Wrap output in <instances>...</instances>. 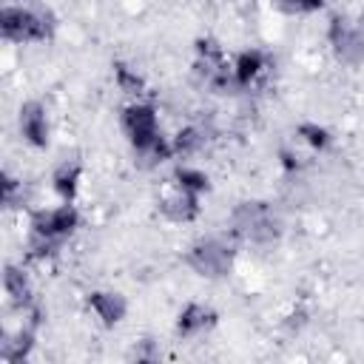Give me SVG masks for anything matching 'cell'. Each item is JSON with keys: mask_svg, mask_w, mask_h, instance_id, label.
Instances as JSON below:
<instances>
[{"mask_svg": "<svg viewBox=\"0 0 364 364\" xmlns=\"http://www.w3.org/2000/svg\"><path fill=\"white\" fill-rule=\"evenodd\" d=\"M199 142H202V136H199L196 128H182V131L176 134V139H173V151H179V154H191V151L199 148Z\"/></svg>", "mask_w": 364, "mask_h": 364, "instance_id": "cell-14", "label": "cell"}, {"mask_svg": "<svg viewBox=\"0 0 364 364\" xmlns=\"http://www.w3.org/2000/svg\"><path fill=\"white\" fill-rule=\"evenodd\" d=\"M88 304L94 307V313L105 321V324H117L125 316V299L119 293H91Z\"/></svg>", "mask_w": 364, "mask_h": 364, "instance_id": "cell-7", "label": "cell"}, {"mask_svg": "<svg viewBox=\"0 0 364 364\" xmlns=\"http://www.w3.org/2000/svg\"><path fill=\"white\" fill-rule=\"evenodd\" d=\"M20 131L34 148L48 145V122H46V108L40 102H26L20 108Z\"/></svg>", "mask_w": 364, "mask_h": 364, "instance_id": "cell-5", "label": "cell"}, {"mask_svg": "<svg viewBox=\"0 0 364 364\" xmlns=\"http://www.w3.org/2000/svg\"><path fill=\"white\" fill-rule=\"evenodd\" d=\"M114 68H117L114 74H117V82H119V88H122V91H128V94H139V91H142V80H139L128 65L117 63Z\"/></svg>", "mask_w": 364, "mask_h": 364, "instance_id": "cell-12", "label": "cell"}, {"mask_svg": "<svg viewBox=\"0 0 364 364\" xmlns=\"http://www.w3.org/2000/svg\"><path fill=\"white\" fill-rule=\"evenodd\" d=\"M299 136H301L310 148H316V151H321V148H327V145H330V134H327L321 125H313V122L299 125Z\"/></svg>", "mask_w": 364, "mask_h": 364, "instance_id": "cell-11", "label": "cell"}, {"mask_svg": "<svg viewBox=\"0 0 364 364\" xmlns=\"http://www.w3.org/2000/svg\"><path fill=\"white\" fill-rule=\"evenodd\" d=\"M321 3H324V0H293V6H296V9H301V11H313V9H321Z\"/></svg>", "mask_w": 364, "mask_h": 364, "instance_id": "cell-15", "label": "cell"}, {"mask_svg": "<svg viewBox=\"0 0 364 364\" xmlns=\"http://www.w3.org/2000/svg\"><path fill=\"white\" fill-rule=\"evenodd\" d=\"M176 182L182 191H191V193L208 191V176L202 171H193V168H176Z\"/></svg>", "mask_w": 364, "mask_h": 364, "instance_id": "cell-10", "label": "cell"}, {"mask_svg": "<svg viewBox=\"0 0 364 364\" xmlns=\"http://www.w3.org/2000/svg\"><path fill=\"white\" fill-rule=\"evenodd\" d=\"M282 165H284L287 171H293V168H299V159H296L293 154H287V151H282Z\"/></svg>", "mask_w": 364, "mask_h": 364, "instance_id": "cell-16", "label": "cell"}, {"mask_svg": "<svg viewBox=\"0 0 364 364\" xmlns=\"http://www.w3.org/2000/svg\"><path fill=\"white\" fill-rule=\"evenodd\" d=\"M213 321H216V313L213 310H208L202 304H188L179 313V318H176V333L179 336H196V333L208 330Z\"/></svg>", "mask_w": 364, "mask_h": 364, "instance_id": "cell-6", "label": "cell"}, {"mask_svg": "<svg viewBox=\"0 0 364 364\" xmlns=\"http://www.w3.org/2000/svg\"><path fill=\"white\" fill-rule=\"evenodd\" d=\"M0 28L9 40H46L48 37L46 17H40L23 6H6L0 14Z\"/></svg>", "mask_w": 364, "mask_h": 364, "instance_id": "cell-2", "label": "cell"}, {"mask_svg": "<svg viewBox=\"0 0 364 364\" xmlns=\"http://www.w3.org/2000/svg\"><path fill=\"white\" fill-rule=\"evenodd\" d=\"M262 65H264V60H262V54H259L256 48H253V51H242V54L236 57V63H233V80H236L239 85H250V82L259 77Z\"/></svg>", "mask_w": 364, "mask_h": 364, "instance_id": "cell-8", "label": "cell"}, {"mask_svg": "<svg viewBox=\"0 0 364 364\" xmlns=\"http://www.w3.org/2000/svg\"><path fill=\"white\" fill-rule=\"evenodd\" d=\"M77 225V210L71 205H60L54 210H40L34 213L31 219V228H34V236L37 239H57V236H65L71 233Z\"/></svg>", "mask_w": 364, "mask_h": 364, "instance_id": "cell-3", "label": "cell"}, {"mask_svg": "<svg viewBox=\"0 0 364 364\" xmlns=\"http://www.w3.org/2000/svg\"><path fill=\"white\" fill-rule=\"evenodd\" d=\"M6 290H9V296H11V299L26 301L28 287H26V279H23V273H20V270H14V267H9V270H6Z\"/></svg>", "mask_w": 364, "mask_h": 364, "instance_id": "cell-13", "label": "cell"}, {"mask_svg": "<svg viewBox=\"0 0 364 364\" xmlns=\"http://www.w3.org/2000/svg\"><path fill=\"white\" fill-rule=\"evenodd\" d=\"M191 264L202 273V276H219L228 270L230 264V253L225 245L219 242H199L193 250H191Z\"/></svg>", "mask_w": 364, "mask_h": 364, "instance_id": "cell-4", "label": "cell"}, {"mask_svg": "<svg viewBox=\"0 0 364 364\" xmlns=\"http://www.w3.org/2000/svg\"><path fill=\"white\" fill-rule=\"evenodd\" d=\"M77 179H80V165H60L57 168V173H54V191L68 202V199H74V193H77Z\"/></svg>", "mask_w": 364, "mask_h": 364, "instance_id": "cell-9", "label": "cell"}, {"mask_svg": "<svg viewBox=\"0 0 364 364\" xmlns=\"http://www.w3.org/2000/svg\"><path fill=\"white\" fill-rule=\"evenodd\" d=\"M122 128H125V134H128V139H131V145L136 151H154L156 156H168L171 154V148L162 142V136L156 131V114H154L151 105H139L136 102V105L125 108Z\"/></svg>", "mask_w": 364, "mask_h": 364, "instance_id": "cell-1", "label": "cell"}]
</instances>
